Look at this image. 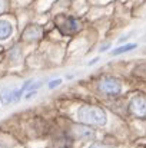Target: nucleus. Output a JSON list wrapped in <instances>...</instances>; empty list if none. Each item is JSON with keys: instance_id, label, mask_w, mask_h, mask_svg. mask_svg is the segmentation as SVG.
I'll return each instance as SVG.
<instances>
[{"instance_id": "1", "label": "nucleus", "mask_w": 146, "mask_h": 148, "mask_svg": "<svg viewBox=\"0 0 146 148\" xmlns=\"http://www.w3.org/2000/svg\"><path fill=\"white\" fill-rule=\"evenodd\" d=\"M77 119L80 124L85 125H95V127H103L107 122V115L106 112L93 105H82L77 109Z\"/></svg>"}, {"instance_id": "2", "label": "nucleus", "mask_w": 146, "mask_h": 148, "mask_svg": "<svg viewBox=\"0 0 146 148\" xmlns=\"http://www.w3.org/2000/svg\"><path fill=\"white\" fill-rule=\"evenodd\" d=\"M99 88L102 92H105L107 95H117L122 91V84L115 78H105L103 81H100Z\"/></svg>"}, {"instance_id": "3", "label": "nucleus", "mask_w": 146, "mask_h": 148, "mask_svg": "<svg viewBox=\"0 0 146 148\" xmlns=\"http://www.w3.org/2000/svg\"><path fill=\"white\" fill-rule=\"evenodd\" d=\"M129 109L136 116H146V97L142 95L133 97L129 102Z\"/></svg>"}, {"instance_id": "4", "label": "nucleus", "mask_w": 146, "mask_h": 148, "mask_svg": "<svg viewBox=\"0 0 146 148\" xmlns=\"http://www.w3.org/2000/svg\"><path fill=\"white\" fill-rule=\"evenodd\" d=\"M40 36H42V30H40V27H37V26H30V27H27V29L23 32V39H26V40H29V42L36 40V39H39Z\"/></svg>"}, {"instance_id": "5", "label": "nucleus", "mask_w": 146, "mask_h": 148, "mask_svg": "<svg viewBox=\"0 0 146 148\" xmlns=\"http://www.w3.org/2000/svg\"><path fill=\"white\" fill-rule=\"evenodd\" d=\"M13 33V26L7 20H0V40H4L10 38Z\"/></svg>"}, {"instance_id": "6", "label": "nucleus", "mask_w": 146, "mask_h": 148, "mask_svg": "<svg viewBox=\"0 0 146 148\" xmlns=\"http://www.w3.org/2000/svg\"><path fill=\"white\" fill-rule=\"evenodd\" d=\"M13 95H14V89L13 88H9V86H4L1 91H0V102L3 105H7L13 101Z\"/></svg>"}, {"instance_id": "7", "label": "nucleus", "mask_w": 146, "mask_h": 148, "mask_svg": "<svg viewBox=\"0 0 146 148\" xmlns=\"http://www.w3.org/2000/svg\"><path fill=\"white\" fill-rule=\"evenodd\" d=\"M60 27L62 29H66V32H75L77 29V23H76L75 19L69 17V19H65V23L60 25Z\"/></svg>"}, {"instance_id": "8", "label": "nucleus", "mask_w": 146, "mask_h": 148, "mask_svg": "<svg viewBox=\"0 0 146 148\" xmlns=\"http://www.w3.org/2000/svg\"><path fill=\"white\" fill-rule=\"evenodd\" d=\"M136 48V45L135 43H128V45H123V46H119V48H116V49L113 50V52H110L113 56H117V55H122V53H125V52H129V50L135 49Z\"/></svg>"}, {"instance_id": "9", "label": "nucleus", "mask_w": 146, "mask_h": 148, "mask_svg": "<svg viewBox=\"0 0 146 148\" xmlns=\"http://www.w3.org/2000/svg\"><path fill=\"white\" fill-rule=\"evenodd\" d=\"M60 84H62V79H53V81L49 82V88H50V89H54V88L59 86Z\"/></svg>"}, {"instance_id": "10", "label": "nucleus", "mask_w": 146, "mask_h": 148, "mask_svg": "<svg viewBox=\"0 0 146 148\" xmlns=\"http://www.w3.org/2000/svg\"><path fill=\"white\" fill-rule=\"evenodd\" d=\"M89 148H110L107 147V145H103V144H92Z\"/></svg>"}, {"instance_id": "11", "label": "nucleus", "mask_w": 146, "mask_h": 148, "mask_svg": "<svg viewBox=\"0 0 146 148\" xmlns=\"http://www.w3.org/2000/svg\"><path fill=\"white\" fill-rule=\"evenodd\" d=\"M109 46H110L109 43H106V45H103V46H100V52H103V50H107V49H109Z\"/></svg>"}, {"instance_id": "12", "label": "nucleus", "mask_w": 146, "mask_h": 148, "mask_svg": "<svg viewBox=\"0 0 146 148\" xmlns=\"http://www.w3.org/2000/svg\"><path fill=\"white\" fill-rule=\"evenodd\" d=\"M97 60H99V58H95V59H92V60H90L88 65H89V66H92V65H95V63H96Z\"/></svg>"}, {"instance_id": "13", "label": "nucleus", "mask_w": 146, "mask_h": 148, "mask_svg": "<svg viewBox=\"0 0 146 148\" xmlns=\"http://www.w3.org/2000/svg\"><path fill=\"white\" fill-rule=\"evenodd\" d=\"M66 79H73V75H66Z\"/></svg>"}, {"instance_id": "14", "label": "nucleus", "mask_w": 146, "mask_h": 148, "mask_svg": "<svg viewBox=\"0 0 146 148\" xmlns=\"http://www.w3.org/2000/svg\"><path fill=\"white\" fill-rule=\"evenodd\" d=\"M1 7H3V0H0V10H1Z\"/></svg>"}, {"instance_id": "15", "label": "nucleus", "mask_w": 146, "mask_h": 148, "mask_svg": "<svg viewBox=\"0 0 146 148\" xmlns=\"http://www.w3.org/2000/svg\"><path fill=\"white\" fill-rule=\"evenodd\" d=\"M0 148H4V147H3V145H0Z\"/></svg>"}]
</instances>
